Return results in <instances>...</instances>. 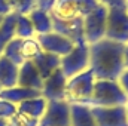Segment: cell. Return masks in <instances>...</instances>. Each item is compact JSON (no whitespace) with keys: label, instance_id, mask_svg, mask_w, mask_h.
I'll use <instances>...</instances> for the list:
<instances>
[{"label":"cell","instance_id":"cell-1","mask_svg":"<svg viewBox=\"0 0 128 126\" xmlns=\"http://www.w3.org/2000/svg\"><path fill=\"white\" fill-rule=\"evenodd\" d=\"M98 4L97 0H55L49 9L54 31L68 37L74 45L84 43V18Z\"/></svg>","mask_w":128,"mask_h":126},{"label":"cell","instance_id":"cell-2","mask_svg":"<svg viewBox=\"0 0 128 126\" xmlns=\"http://www.w3.org/2000/svg\"><path fill=\"white\" fill-rule=\"evenodd\" d=\"M124 48L125 45L106 37L90 45V70L97 80H118L125 70Z\"/></svg>","mask_w":128,"mask_h":126},{"label":"cell","instance_id":"cell-3","mask_svg":"<svg viewBox=\"0 0 128 126\" xmlns=\"http://www.w3.org/2000/svg\"><path fill=\"white\" fill-rule=\"evenodd\" d=\"M96 82L97 79L91 70H86L84 73H79V74L67 79L64 99L68 104H86V105H90Z\"/></svg>","mask_w":128,"mask_h":126},{"label":"cell","instance_id":"cell-4","mask_svg":"<svg viewBox=\"0 0 128 126\" xmlns=\"http://www.w3.org/2000/svg\"><path fill=\"white\" fill-rule=\"evenodd\" d=\"M128 96L124 94L118 80H97L91 96V107H118L127 105Z\"/></svg>","mask_w":128,"mask_h":126},{"label":"cell","instance_id":"cell-5","mask_svg":"<svg viewBox=\"0 0 128 126\" xmlns=\"http://www.w3.org/2000/svg\"><path fill=\"white\" fill-rule=\"evenodd\" d=\"M43 51L36 37H30V39L14 37L9 42V45L6 46L3 57H6L8 60H10L14 64H16L20 67L27 61H33Z\"/></svg>","mask_w":128,"mask_h":126},{"label":"cell","instance_id":"cell-6","mask_svg":"<svg viewBox=\"0 0 128 126\" xmlns=\"http://www.w3.org/2000/svg\"><path fill=\"white\" fill-rule=\"evenodd\" d=\"M60 68L67 79L90 70V45L85 42L76 43L74 48L61 58Z\"/></svg>","mask_w":128,"mask_h":126},{"label":"cell","instance_id":"cell-7","mask_svg":"<svg viewBox=\"0 0 128 126\" xmlns=\"http://www.w3.org/2000/svg\"><path fill=\"white\" fill-rule=\"evenodd\" d=\"M106 39L128 45V12L125 7H112L107 10Z\"/></svg>","mask_w":128,"mask_h":126},{"label":"cell","instance_id":"cell-8","mask_svg":"<svg viewBox=\"0 0 128 126\" xmlns=\"http://www.w3.org/2000/svg\"><path fill=\"white\" fill-rule=\"evenodd\" d=\"M107 7L98 4L84 18V37L88 45L100 42L106 37V21H107Z\"/></svg>","mask_w":128,"mask_h":126},{"label":"cell","instance_id":"cell-9","mask_svg":"<svg viewBox=\"0 0 128 126\" xmlns=\"http://www.w3.org/2000/svg\"><path fill=\"white\" fill-rule=\"evenodd\" d=\"M40 126H70V104L66 99L48 101Z\"/></svg>","mask_w":128,"mask_h":126},{"label":"cell","instance_id":"cell-10","mask_svg":"<svg viewBox=\"0 0 128 126\" xmlns=\"http://www.w3.org/2000/svg\"><path fill=\"white\" fill-rule=\"evenodd\" d=\"M91 111H92V116H94L97 126H128L125 105L91 107Z\"/></svg>","mask_w":128,"mask_h":126},{"label":"cell","instance_id":"cell-11","mask_svg":"<svg viewBox=\"0 0 128 126\" xmlns=\"http://www.w3.org/2000/svg\"><path fill=\"white\" fill-rule=\"evenodd\" d=\"M36 39H37L43 52L58 55L60 58L67 55L74 48V42H72L68 37L55 31L46 33V34H39V36H36Z\"/></svg>","mask_w":128,"mask_h":126},{"label":"cell","instance_id":"cell-12","mask_svg":"<svg viewBox=\"0 0 128 126\" xmlns=\"http://www.w3.org/2000/svg\"><path fill=\"white\" fill-rule=\"evenodd\" d=\"M66 85H67V77L63 73L61 68L55 70L49 77L43 80V86L40 94L46 101H58L66 98Z\"/></svg>","mask_w":128,"mask_h":126},{"label":"cell","instance_id":"cell-13","mask_svg":"<svg viewBox=\"0 0 128 126\" xmlns=\"http://www.w3.org/2000/svg\"><path fill=\"white\" fill-rule=\"evenodd\" d=\"M18 86L22 88H28V89H36V91H42L43 86V79L39 74L37 68L34 67L33 61H27L22 65H20V71H18Z\"/></svg>","mask_w":128,"mask_h":126},{"label":"cell","instance_id":"cell-14","mask_svg":"<svg viewBox=\"0 0 128 126\" xmlns=\"http://www.w3.org/2000/svg\"><path fill=\"white\" fill-rule=\"evenodd\" d=\"M34 67L37 68L39 74L42 76V79L45 80L46 77H49L55 70L60 68L61 65V58L58 55H54V54H49V52H42L39 57H36L33 60Z\"/></svg>","mask_w":128,"mask_h":126},{"label":"cell","instance_id":"cell-15","mask_svg":"<svg viewBox=\"0 0 128 126\" xmlns=\"http://www.w3.org/2000/svg\"><path fill=\"white\" fill-rule=\"evenodd\" d=\"M37 7L36 0H0V15H27Z\"/></svg>","mask_w":128,"mask_h":126},{"label":"cell","instance_id":"cell-16","mask_svg":"<svg viewBox=\"0 0 128 126\" xmlns=\"http://www.w3.org/2000/svg\"><path fill=\"white\" fill-rule=\"evenodd\" d=\"M70 126H97L91 107L86 104H70Z\"/></svg>","mask_w":128,"mask_h":126},{"label":"cell","instance_id":"cell-17","mask_svg":"<svg viewBox=\"0 0 128 126\" xmlns=\"http://www.w3.org/2000/svg\"><path fill=\"white\" fill-rule=\"evenodd\" d=\"M27 15H28V18H30V21H32L33 27H34L36 36L54 31L52 18H51L49 10H45V9H40V7H34L32 12H28Z\"/></svg>","mask_w":128,"mask_h":126},{"label":"cell","instance_id":"cell-18","mask_svg":"<svg viewBox=\"0 0 128 126\" xmlns=\"http://www.w3.org/2000/svg\"><path fill=\"white\" fill-rule=\"evenodd\" d=\"M18 71H20V67L16 64H14L10 60L2 55L0 57V86L3 89L16 86Z\"/></svg>","mask_w":128,"mask_h":126},{"label":"cell","instance_id":"cell-19","mask_svg":"<svg viewBox=\"0 0 128 126\" xmlns=\"http://www.w3.org/2000/svg\"><path fill=\"white\" fill-rule=\"evenodd\" d=\"M40 91H36V89H28V88H22V86H14V88H8V89H2L0 91V98L2 99H6L15 105L30 99V98H36V96H40Z\"/></svg>","mask_w":128,"mask_h":126},{"label":"cell","instance_id":"cell-20","mask_svg":"<svg viewBox=\"0 0 128 126\" xmlns=\"http://www.w3.org/2000/svg\"><path fill=\"white\" fill-rule=\"evenodd\" d=\"M46 105H48V101L40 95V96H36V98H30L21 104H18V111L30 116V117H34L37 120L42 119V116L45 114L46 111Z\"/></svg>","mask_w":128,"mask_h":126},{"label":"cell","instance_id":"cell-21","mask_svg":"<svg viewBox=\"0 0 128 126\" xmlns=\"http://www.w3.org/2000/svg\"><path fill=\"white\" fill-rule=\"evenodd\" d=\"M15 21H16V15L12 13V15H6L3 22L0 24V57L3 55L9 42L15 37Z\"/></svg>","mask_w":128,"mask_h":126},{"label":"cell","instance_id":"cell-22","mask_svg":"<svg viewBox=\"0 0 128 126\" xmlns=\"http://www.w3.org/2000/svg\"><path fill=\"white\" fill-rule=\"evenodd\" d=\"M15 37H20V39L36 37V31H34V27H33L28 15H16V21H15Z\"/></svg>","mask_w":128,"mask_h":126},{"label":"cell","instance_id":"cell-23","mask_svg":"<svg viewBox=\"0 0 128 126\" xmlns=\"http://www.w3.org/2000/svg\"><path fill=\"white\" fill-rule=\"evenodd\" d=\"M8 126H40V120L30 117L21 111H16L9 120H8Z\"/></svg>","mask_w":128,"mask_h":126},{"label":"cell","instance_id":"cell-24","mask_svg":"<svg viewBox=\"0 0 128 126\" xmlns=\"http://www.w3.org/2000/svg\"><path fill=\"white\" fill-rule=\"evenodd\" d=\"M18 111V107L6 99H2L0 98V119L3 120H9L15 113Z\"/></svg>","mask_w":128,"mask_h":126},{"label":"cell","instance_id":"cell-25","mask_svg":"<svg viewBox=\"0 0 128 126\" xmlns=\"http://www.w3.org/2000/svg\"><path fill=\"white\" fill-rule=\"evenodd\" d=\"M100 4L106 6L107 9H112V7H125L127 4V0H97Z\"/></svg>","mask_w":128,"mask_h":126},{"label":"cell","instance_id":"cell-26","mask_svg":"<svg viewBox=\"0 0 128 126\" xmlns=\"http://www.w3.org/2000/svg\"><path fill=\"white\" fill-rule=\"evenodd\" d=\"M118 83H119V86L122 88L124 94L128 96V68H125V70L121 73V76L118 77Z\"/></svg>","mask_w":128,"mask_h":126},{"label":"cell","instance_id":"cell-27","mask_svg":"<svg viewBox=\"0 0 128 126\" xmlns=\"http://www.w3.org/2000/svg\"><path fill=\"white\" fill-rule=\"evenodd\" d=\"M36 1H37V7L45 9V10H49L55 0H36Z\"/></svg>","mask_w":128,"mask_h":126},{"label":"cell","instance_id":"cell-28","mask_svg":"<svg viewBox=\"0 0 128 126\" xmlns=\"http://www.w3.org/2000/svg\"><path fill=\"white\" fill-rule=\"evenodd\" d=\"M124 64H125V68H128V45H125L124 48Z\"/></svg>","mask_w":128,"mask_h":126},{"label":"cell","instance_id":"cell-29","mask_svg":"<svg viewBox=\"0 0 128 126\" xmlns=\"http://www.w3.org/2000/svg\"><path fill=\"white\" fill-rule=\"evenodd\" d=\"M0 126H8V120H3V119H0Z\"/></svg>","mask_w":128,"mask_h":126},{"label":"cell","instance_id":"cell-30","mask_svg":"<svg viewBox=\"0 0 128 126\" xmlns=\"http://www.w3.org/2000/svg\"><path fill=\"white\" fill-rule=\"evenodd\" d=\"M3 19H4V16H2V15H0V24L3 22Z\"/></svg>","mask_w":128,"mask_h":126},{"label":"cell","instance_id":"cell-31","mask_svg":"<svg viewBox=\"0 0 128 126\" xmlns=\"http://www.w3.org/2000/svg\"><path fill=\"white\" fill-rule=\"evenodd\" d=\"M125 110H127V117H128V102H127V105H125Z\"/></svg>","mask_w":128,"mask_h":126},{"label":"cell","instance_id":"cell-32","mask_svg":"<svg viewBox=\"0 0 128 126\" xmlns=\"http://www.w3.org/2000/svg\"><path fill=\"white\" fill-rule=\"evenodd\" d=\"M125 9H127V12H128V0H127V4H125Z\"/></svg>","mask_w":128,"mask_h":126},{"label":"cell","instance_id":"cell-33","mask_svg":"<svg viewBox=\"0 0 128 126\" xmlns=\"http://www.w3.org/2000/svg\"><path fill=\"white\" fill-rule=\"evenodd\" d=\"M2 89H3V88H2V86H0V91H2Z\"/></svg>","mask_w":128,"mask_h":126}]
</instances>
